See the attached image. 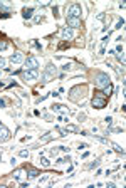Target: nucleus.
Segmentation results:
<instances>
[{
    "label": "nucleus",
    "instance_id": "14",
    "mask_svg": "<svg viewBox=\"0 0 126 188\" xmlns=\"http://www.w3.org/2000/svg\"><path fill=\"white\" fill-rule=\"evenodd\" d=\"M0 9L5 10V12L9 14L10 10H12V5H10V3H5V2H0Z\"/></svg>",
    "mask_w": 126,
    "mask_h": 188
},
{
    "label": "nucleus",
    "instance_id": "5",
    "mask_svg": "<svg viewBox=\"0 0 126 188\" xmlns=\"http://www.w3.org/2000/svg\"><path fill=\"white\" fill-rule=\"evenodd\" d=\"M29 69H39V60L35 59L34 56H29L25 59V69L24 71H29Z\"/></svg>",
    "mask_w": 126,
    "mask_h": 188
},
{
    "label": "nucleus",
    "instance_id": "23",
    "mask_svg": "<svg viewBox=\"0 0 126 188\" xmlns=\"http://www.w3.org/2000/svg\"><path fill=\"white\" fill-rule=\"evenodd\" d=\"M19 155L22 156V158H27V156H29V151H27V149H22V151H20Z\"/></svg>",
    "mask_w": 126,
    "mask_h": 188
},
{
    "label": "nucleus",
    "instance_id": "28",
    "mask_svg": "<svg viewBox=\"0 0 126 188\" xmlns=\"http://www.w3.org/2000/svg\"><path fill=\"white\" fill-rule=\"evenodd\" d=\"M2 67H5V59H3V57H0V69H2Z\"/></svg>",
    "mask_w": 126,
    "mask_h": 188
},
{
    "label": "nucleus",
    "instance_id": "25",
    "mask_svg": "<svg viewBox=\"0 0 126 188\" xmlns=\"http://www.w3.org/2000/svg\"><path fill=\"white\" fill-rule=\"evenodd\" d=\"M123 25H125V20L121 19V20H119V22H118V24H116V29H121Z\"/></svg>",
    "mask_w": 126,
    "mask_h": 188
},
{
    "label": "nucleus",
    "instance_id": "19",
    "mask_svg": "<svg viewBox=\"0 0 126 188\" xmlns=\"http://www.w3.org/2000/svg\"><path fill=\"white\" fill-rule=\"evenodd\" d=\"M116 59L119 60L121 64H125V54H123V52H121V54H116Z\"/></svg>",
    "mask_w": 126,
    "mask_h": 188
},
{
    "label": "nucleus",
    "instance_id": "27",
    "mask_svg": "<svg viewBox=\"0 0 126 188\" xmlns=\"http://www.w3.org/2000/svg\"><path fill=\"white\" fill-rule=\"evenodd\" d=\"M104 121H106V124H108V126H109V124H111V123H113V118H111V116H108V118L104 119Z\"/></svg>",
    "mask_w": 126,
    "mask_h": 188
},
{
    "label": "nucleus",
    "instance_id": "11",
    "mask_svg": "<svg viewBox=\"0 0 126 188\" xmlns=\"http://www.w3.org/2000/svg\"><path fill=\"white\" fill-rule=\"evenodd\" d=\"M32 14H34V9L30 7V9H24V12H22V17L27 20V19H30L32 17Z\"/></svg>",
    "mask_w": 126,
    "mask_h": 188
},
{
    "label": "nucleus",
    "instance_id": "26",
    "mask_svg": "<svg viewBox=\"0 0 126 188\" xmlns=\"http://www.w3.org/2000/svg\"><path fill=\"white\" fill-rule=\"evenodd\" d=\"M47 180H49V175H44V176H42V178H40L39 181H40V183H46Z\"/></svg>",
    "mask_w": 126,
    "mask_h": 188
},
{
    "label": "nucleus",
    "instance_id": "21",
    "mask_svg": "<svg viewBox=\"0 0 126 188\" xmlns=\"http://www.w3.org/2000/svg\"><path fill=\"white\" fill-rule=\"evenodd\" d=\"M22 175H24V171H22V170H17L14 176H15V180H20V176H22Z\"/></svg>",
    "mask_w": 126,
    "mask_h": 188
},
{
    "label": "nucleus",
    "instance_id": "9",
    "mask_svg": "<svg viewBox=\"0 0 126 188\" xmlns=\"http://www.w3.org/2000/svg\"><path fill=\"white\" fill-rule=\"evenodd\" d=\"M7 139H10V131L5 128V126L0 124V143H3V141H7Z\"/></svg>",
    "mask_w": 126,
    "mask_h": 188
},
{
    "label": "nucleus",
    "instance_id": "34",
    "mask_svg": "<svg viewBox=\"0 0 126 188\" xmlns=\"http://www.w3.org/2000/svg\"><path fill=\"white\" fill-rule=\"evenodd\" d=\"M40 20H42V17H35V19H34V22H35V24H39Z\"/></svg>",
    "mask_w": 126,
    "mask_h": 188
},
{
    "label": "nucleus",
    "instance_id": "8",
    "mask_svg": "<svg viewBox=\"0 0 126 188\" xmlns=\"http://www.w3.org/2000/svg\"><path fill=\"white\" fill-rule=\"evenodd\" d=\"M67 27H69V29H78V27H81V19L67 17Z\"/></svg>",
    "mask_w": 126,
    "mask_h": 188
},
{
    "label": "nucleus",
    "instance_id": "1",
    "mask_svg": "<svg viewBox=\"0 0 126 188\" xmlns=\"http://www.w3.org/2000/svg\"><path fill=\"white\" fill-rule=\"evenodd\" d=\"M94 84H96L97 88H104V86H108V84H109V76L104 74V72L96 74V77H94Z\"/></svg>",
    "mask_w": 126,
    "mask_h": 188
},
{
    "label": "nucleus",
    "instance_id": "18",
    "mask_svg": "<svg viewBox=\"0 0 126 188\" xmlns=\"http://www.w3.org/2000/svg\"><path fill=\"white\" fill-rule=\"evenodd\" d=\"M37 175H39V171H37V170H30V171H29V178H35Z\"/></svg>",
    "mask_w": 126,
    "mask_h": 188
},
{
    "label": "nucleus",
    "instance_id": "4",
    "mask_svg": "<svg viewBox=\"0 0 126 188\" xmlns=\"http://www.w3.org/2000/svg\"><path fill=\"white\" fill-rule=\"evenodd\" d=\"M81 14H82V9H81V5H78V3H72L67 10V17H76V19H79Z\"/></svg>",
    "mask_w": 126,
    "mask_h": 188
},
{
    "label": "nucleus",
    "instance_id": "32",
    "mask_svg": "<svg viewBox=\"0 0 126 188\" xmlns=\"http://www.w3.org/2000/svg\"><path fill=\"white\" fill-rule=\"evenodd\" d=\"M113 131H114V133H123V128H114Z\"/></svg>",
    "mask_w": 126,
    "mask_h": 188
},
{
    "label": "nucleus",
    "instance_id": "20",
    "mask_svg": "<svg viewBox=\"0 0 126 188\" xmlns=\"http://www.w3.org/2000/svg\"><path fill=\"white\" fill-rule=\"evenodd\" d=\"M40 163H42V166H46V168L50 166V161H49L47 158H42V159H40Z\"/></svg>",
    "mask_w": 126,
    "mask_h": 188
},
{
    "label": "nucleus",
    "instance_id": "29",
    "mask_svg": "<svg viewBox=\"0 0 126 188\" xmlns=\"http://www.w3.org/2000/svg\"><path fill=\"white\" fill-rule=\"evenodd\" d=\"M84 148H87V145H86V143H81V145H79V151L84 149Z\"/></svg>",
    "mask_w": 126,
    "mask_h": 188
},
{
    "label": "nucleus",
    "instance_id": "30",
    "mask_svg": "<svg viewBox=\"0 0 126 188\" xmlns=\"http://www.w3.org/2000/svg\"><path fill=\"white\" fill-rule=\"evenodd\" d=\"M106 187L108 188H114V183H113V181H109V183H106Z\"/></svg>",
    "mask_w": 126,
    "mask_h": 188
},
{
    "label": "nucleus",
    "instance_id": "13",
    "mask_svg": "<svg viewBox=\"0 0 126 188\" xmlns=\"http://www.w3.org/2000/svg\"><path fill=\"white\" fill-rule=\"evenodd\" d=\"M56 72H57V67L52 66V64H49V66H47V74H49V76H56Z\"/></svg>",
    "mask_w": 126,
    "mask_h": 188
},
{
    "label": "nucleus",
    "instance_id": "3",
    "mask_svg": "<svg viewBox=\"0 0 126 188\" xmlns=\"http://www.w3.org/2000/svg\"><path fill=\"white\" fill-rule=\"evenodd\" d=\"M24 81H27V82H32V81H35L39 77V69H29V71H24Z\"/></svg>",
    "mask_w": 126,
    "mask_h": 188
},
{
    "label": "nucleus",
    "instance_id": "2",
    "mask_svg": "<svg viewBox=\"0 0 126 188\" xmlns=\"http://www.w3.org/2000/svg\"><path fill=\"white\" fill-rule=\"evenodd\" d=\"M91 104H93V108H96V109H101V108H104L106 106V98L101 94V92H97L96 96L93 98V101H91Z\"/></svg>",
    "mask_w": 126,
    "mask_h": 188
},
{
    "label": "nucleus",
    "instance_id": "16",
    "mask_svg": "<svg viewBox=\"0 0 126 188\" xmlns=\"http://www.w3.org/2000/svg\"><path fill=\"white\" fill-rule=\"evenodd\" d=\"M66 131H71V133H78L79 128H78V126H74V124H67V126H66Z\"/></svg>",
    "mask_w": 126,
    "mask_h": 188
},
{
    "label": "nucleus",
    "instance_id": "15",
    "mask_svg": "<svg viewBox=\"0 0 126 188\" xmlns=\"http://www.w3.org/2000/svg\"><path fill=\"white\" fill-rule=\"evenodd\" d=\"M113 148H114V151H116V153H121V155H125V148H123V146H119L118 143H113Z\"/></svg>",
    "mask_w": 126,
    "mask_h": 188
},
{
    "label": "nucleus",
    "instance_id": "17",
    "mask_svg": "<svg viewBox=\"0 0 126 188\" xmlns=\"http://www.w3.org/2000/svg\"><path fill=\"white\" fill-rule=\"evenodd\" d=\"M50 138H52V133H46L44 136H40V141H42V143H46V141H49Z\"/></svg>",
    "mask_w": 126,
    "mask_h": 188
},
{
    "label": "nucleus",
    "instance_id": "36",
    "mask_svg": "<svg viewBox=\"0 0 126 188\" xmlns=\"http://www.w3.org/2000/svg\"><path fill=\"white\" fill-rule=\"evenodd\" d=\"M0 159H2V153H0Z\"/></svg>",
    "mask_w": 126,
    "mask_h": 188
},
{
    "label": "nucleus",
    "instance_id": "31",
    "mask_svg": "<svg viewBox=\"0 0 126 188\" xmlns=\"http://www.w3.org/2000/svg\"><path fill=\"white\" fill-rule=\"evenodd\" d=\"M116 50H118V52H123V45H121V44H119V45H116Z\"/></svg>",
    "mask_w": 126,
    "mask_h": 188
},
{
    "label": "nucleus",
    "instance_id": "6",
    "mask_svg": "<svg viewBox=\"0 0 126 188\" xmlns=\"http://www.w3.org/2000/svg\"><path fill=\"white\" fill-rule=\"evenodd\" d=\"M61 37L64 40H71L74 37V32H72V29H69V27H62L61 29Z\"/></svg>",
    "mask_w": 126,
    "mask_h": 188
},
{
    "label": "nucleus",
    "instance_id": "10",
    "mask_svg": "<svg viewBox=\"0 0 126 188\" xmlns=\"http://www.w3.org/2000/svg\"><path fill=\"white\" fill-rule=\"evenodd\" d=\"M50 109H52V111H56V113H59L61 116H62V114H66V109H64V106H61V104H52Z\"/></svg>",
    "mask_w": 126,
    "mask_h": 188
},
{
    "label": "nucleus",
    "instance_id": "12",
    "mask_svg": "<svg viewBox=\"0 0 126 188\" xmlns=\"http://www.w3.org/2000/svg\"><path fill=\"white\" fill-rule=\"evenodd\" d=\"M111 91H113V86H111V84H108V86H104V88H103V92H101V94H103L104 98H109Z\"/></svg>",
    "mask_w": 126,
    "mask_h": 188
},
{
    "label": "nucleus",
    "instance_id": "24",
    "mask_svg": "<svg viewBox=\"0 0 126 188\" xmlns=\"http://www.w3.org/2000/svg\"><path fill=\"white\" fill-rule=\"evenodd\" d=\"M5 49H7V42L2 40V42H0V50H5Z\"/></svg>",
    "mask_w": 126,
    "mask_h": 188
},
{
    "label": "nucleus",
    "instance_id": "33",
    "mask_svg": "<svg viewBox=\"0 0 126 188\" xmlns=\"http://www.w3.org/2000/svg\"><path fill=\"white\" fill-rule=\"evenodd\" d=\"M15 163H17V159H15V158L10 159V165H12V166H15Z\"/></svg>",
    "mask_w": 126,
    "mask_h": 188
},
{
    "label": "nucleus",
    "instance_id": "35",
    "mask_svg": "<svg viewBox=\"0 0 126 188\" xmlns=\"http://www.w3.org/2000/svg\"><path fill=\"white\" fill-rule=\"evenodd\" d=\"M3 106H5V102H3V101L0 99V108H3Z\"/></svg>",
    "mask_w": 126,
    "mask_h": 188
},
{
    "label": "nucleus",
    "instance_id": "7",
    "mask_svg": "<svg viewBox=\"0 0 126 188\" xmlns=\"http://www.w3.org/2000/svg\"><path fill=\"white\" fill-rule=\"evenodd\" d=\"M24 60H25V57H24L22 52H15V54L10 56V62H12V64H20V62H24Z\"/></svg>",
    "mask_w": 126,
    "mask_h": 188
},
{
    "label": "nucleus",
    "instance_id": "37",
    "mask_svg": "<svg viewBox=\"0 0 126 188\" xmlns=\"http://www.w3.org/2000/svg\"><path fill=\"white\" fill-rule=\"evenodd\" d=\"M0 74H2V69H0Z\"/></svg>",
    "mask_w": 126,
    "mask_h": 188
},
{
    "label": "nucleus",
    "instance_id": "22",
    "mask_svg": "<svg viewBox=\"0 0 126 188\" xmlns=\"http://www.w3.org/2000/svg\"><path fill=\"white\" fill-rule=\"evenodd\" d=\"M94 138H96L99 143H103V145H108V139H106V138H101V136H94Z\"/></svg>",
    "mask_w": 126,
    "mask_h": 188
}]
</instances>
